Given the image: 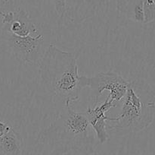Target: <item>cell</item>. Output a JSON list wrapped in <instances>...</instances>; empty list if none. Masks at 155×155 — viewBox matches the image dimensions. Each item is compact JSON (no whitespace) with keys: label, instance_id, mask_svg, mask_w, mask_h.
I'll return each mask as SVG.
<instances>
[{"label":"cell","instance_id":"obj_7","mask_svg":"<svg viewBox=\"0 0 155 155\" xmlns=\"http://www.w3.org/2000/svg\"><path fill=\"white\" fill-rule=\"evenodd\" d=\"M117 106V105L116 103L107 97L101 104L98 103L94 106H89L85 112L89 124L95 132L97 140L100 144H104L109 139L107 130L108 116L106 115V112L111 108Z\"/></svg>","mask_w":155,"mask_h":155},{"label":"cell","instance_id":"obj_8","mask_svg":"<svg viewBox=\"0 0 155 155\" xmlns=\"http://www.w3.org/2000/svg\"><path fill=\"white\" fill-rule=\"evenodd\" d=\"M22 145L21 137L10 126L0 138V155H24Z\"/></svg>","mask_w":155,"mask_h":155},{"label":"cell","instance_id":"obj_3","mask_svg":"<svg viewBox=\"0 0 155 155\" xmlns=\"http://www.w3.org/2000/svg\"><path fill=\"white\" fill-rule=\"evenodd\" d=\"M45 134L59 140L64 151H89L93 147L96 138L85 112L75 110L70 103L64 105L58 118Z\"/></svg>","mask_w":155,"mask_h":155},{"label":"cell","instance_id":"obj_10","mask_svg":"<svg viewBox=\"0 0 155 155\" xmlns=\"http://www.w3.org/2000/svg\"><path fill=\"white\" fill-rule=\"evenodd\" d=\"M144 12V24L155 21V0H142Z\"/></svg>","mask_w":155,"mask_h":155},{"label":"cell","instance_id":"obj_9","mask_svg":"<svg viewBox=\"0 0 155 155\" xmlns=\"http://www.w3.org/2000/svg\"><path fill=\"white\" fill-rule=\"evenodd\" d=\"M117 10L135 22L144 23L142 0H117Z\"/></svg>","mask_w":155,"mask_h":155},{"label":"cell","instance_id":"obj_12","mask_svg":"<svg viewBox=\"0 0 155 155\" xmlns=\"http://www.w3.org/2000/svg\"><path fill=\"white\" fill-rule=\"evenodd\" d=\"M9 128H10V126L7 123H5L3 122L0 121V138L8 130Z\"/></svg>","mask_w":155,"mask_h":155},{"label":"cell","instance_id":"obj_6","mask_svg":"<svg viewBox=\"0 0 155 155\" xmlns=\"http://www.w3.org/2000/svg\"><path fill=\"white\" fill-rule=\"evenodd\" d=\"M0 15L2 18V29L12 34L18 36L39 34L37 27L26 11H1Z\"/></svg>","mask_w":155,"mask_h":155},{"label":"cell","instance_id":"obj_1","mask_svg":"<svg viewBox=\"0 0 155 155\" xmlns=\"http://www.w3.org/2000/svg\"><path fill=\"white\" fill-rule=\"evenodd\" d=\"M75 53L50 44L38 63L41 83L51 95L64 106L80 100V83Z\"/></svg>","mask_w":155,"mask_h":155},{"label":"cell","instance_id":"obj_4","mask_svg":"<svg viewBox=\"0 0 155 155\" xmlns=\"http://www.w3.org/2000/svg\"><path fill=\"white\" fill-rule=\"evenodd\" d=\"M80 83L82 88H89L91 90L92 105H97L104 91H109L108 97L118 105L124 99L128 88L129 83L123 76L112 71H99L92 76L80 75Z\"/></svg>","mask_w":155,"mask_h":155},{"label":"cell","instance_id":"obj_11","mask_svg":"<svg viewBox=\"0 0 155 155\" xmlns=\"http://www.w3.org/2000/svg\"><path fill=\"white\" fill-rule=\"evenodd\" d=\"M68 1V0H53L54 9H55V12L58 16H64L67 10Z\"/></svg>","mask_w":155,"mask_h":155},{"label":"cell","instance_id":"obj_5","mask_svg":"<svg viewBox=\"0 0 155 155\" xmlns=\"http://www.w3.org/2000/svg\"><path fill=\"white\" fill-rule=\"evenodd\" d=\"M2 36L8 48L15 58L23 63H39L44 52V35L18 36L2 29Z\"/></svg>","mask_w":155,"mask_h":155},{"label":"cell","instance_id":"obj_2","mask_svg":"<svg viewBox=\"0 0 155 155\" xmlns=\"http://www.w3.org/2000/svg\"><path fill=\"white\" fill-rule=\"evenodd\" d=\"M120 112L108 117L107 129L121 133L144 130L154 119L155 101L151 87L142 80L130 81Z\"/></svg>","mask_w":155,"mask_h":155}]
</instances>
